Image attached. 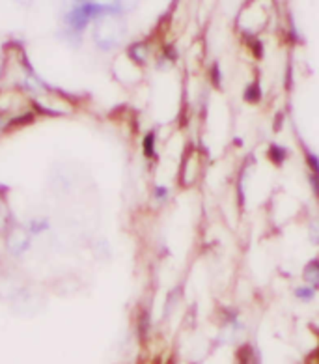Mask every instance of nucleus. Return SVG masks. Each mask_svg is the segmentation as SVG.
I'll list each match as a JSON object with an SVG mask.
<instances>
[{"label": "nucleus", "instance_id": "nucleus-5", "mask_svg": "<svg viewBox=\"0 0 319 364\" xmlns=\"http://www.w3.org/2000/svg\"><path fill=\"white\" fill-rule=\"evenodd\" d=\"M269 159L273 161L274 165L276 166H280L282 165V163H284L286 161V157H288V151L284 150V148H282V146H279V144H273L269 148Z\"/></svg>", "mask_w": 319, "mask_h": 364}, {"label": "nucleus", "instance_id": "nucleus-3", "mask_svg": "<svg viewBox=\"0 0 319 364\" xmlns=\"http://www.w3.org/2000/svg\"><path fill=\"white\" fill-rule=\"evenodd\" d=\"M304 279L312 288H318L319 286V259H312L306 267H304Z\"/></svg>", "mask_w": 319, "mask_h": 364}, {"label": "nucleus", "instance_id": "nucleus-8", "mask_svg": "<svg viewBox=\"0 0 319 364\" xmlns=\"http://www.w3.org/2000/svg\"><path fill=\"white\" fill-rule=\"evenodd\" d=\"M16 2H19V4H23V6H31L34 0H16Z\"/></svg>", "mask_w": 319, "mask_h": 364}, {"label": "nucleus", "instance_id": "nucleus-1", "mask_svg": "<svg viewBox=\"0 0 319 364\" xmlns=\"http://www.w3.org/2000/svg\"><path fill=\"white\" fill-rule=\"evenodd\" d=\"M124 25L116 17V14H109L95 21L94 26V41L95 46L103 50H110L120 46L121 36H124Z\"/></svg>", "mask_w": 319, "mask_h": 364}, {"label": "nucleus", "instance_id": "nucleus-2", "mask_svg": "<svg viewBox=\"0 0 319 364\" xmlns=\"http://www.w3.org/2000/svg\"><path fill=\"white\" fill-rule=\"evenodd\" d=\"M6 249L11 256H23L31 249L32 232L23 225H11L4 235Z\"/></svg>", "mask_w": 319, "mask_h": 364}, {"label": "nucleus", "instance_id": "nucleus-4", "mask_svg": "<svg viewBox=\"0 0 319 364\" xmlns=\"http://www.w3.org/2000/svg\"><path fill=\"white\" fill-rule=\"evenodd\" d=\"M306 161H308V168H310V180H312V185H314L315 193L319 196V159L314 154L306 155Z\"/></svg>", "mask_w": 319, "mask_h": 364}, {"label": "nucleus", "instance_id": "nucleus-7", "mask_svg": "<svg viewBox=\"0 0 319 364\" xmlns=\"http://www.w3.org/2000/svg\"><path fill=\"white\" fill-rule=\"evenodd\" d=\"M295 295H297L301 301H312V299H314L315 291H314V288H312V286H304V288L297 289V291H295Z\"/></svg>", "mask_w": 319, "mask_h": 364}, {"label": "nucleus", "instance_id": "nucleus-6", "mask_svg": "<svg viewBox=\"0 0 319 364\" xmlns=\"http://www.w3.org/2000/svg\"><path fill=\"white\" fill-rule=\"evenodd\" d=\"M244 100L250 101V103H258L259 100H261V92H259V88L256 85L249 86L247 90H244Z\"/></svg>", "mask_w": 319, "mask_h": 364}]
</instances>
